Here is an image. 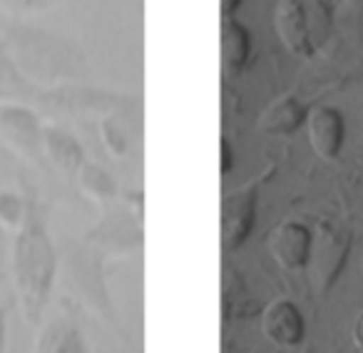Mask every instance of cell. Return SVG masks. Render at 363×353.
<instances>
[{"instance_id":"6da1fadb","label":"cell","mask_w":363,"mask_h":353,"mask_svg":"<svg viewBox=\"0 0 363 353\" xmlns=\"http://www.w3.org/2000/svg\"><path fill=\"white\" fill-rule=\"evenodd\" d=\"M11 271L23 316L30 323H38L50 298L52 284H55L57 257L45 224L35 209H28L16 229Z\"/></svg>"},{"instance_id":"7a4b0ae2","label":"cell","mask_w":363,"mask_h":353,"mask_svg":"<svg viewBox=\"0 0 363 353\" xmlns=\"http://www.w3.org/2000/svg\"><path fill=\"white\" fill-rule=\"evenodd\" d=\"M3 50L21 75L48 87L67 85L82 70V55L70 45L48 33L11 28L3 38Z\"/></svg>"},{"instance_id":"3957f363","label":"cell","mask_w":363,"mask_h":353,"mask_svg":"<svg viewBox=\"0 0 363 353\" xmlns=\"http://www.w3.org/2000/svg\"><path fill=\"white\" fill-rule=\"evenodd\" d=\"M277 33L298 57H311L331 33V11L323 0H279Z\"/></svg>"},{"instance_id":"277c9868","label":"cell","mask_w":363,"mask_h":353,"mask_svg":"<svg viewBox=\"0 0 363 353\" xmlns=\"http://www.w3.org/2000/svg\"><path fill=\"white\" fill-rule=\"evenodd\" d=\"M259 187H262V176L252 179L244 187L229 192L222 199V254L232 257L234 252L247 244L252 237L254 222H257V207H259Z\"/></svg>"},{"instance_id":"5b68a950","label":"cell","mask_w":363,"mask_h":353,"mask_svg":"<svg viewBox=\"0 0 363 353\" xmlns=\"http://www.w3.org/2000/svg\"><path fill=\"white\" fill-rule=\"evenodd\" d=\"M35 105L50 112H62V115H115L117 110H130L132 102L125 97L110 95V92H97L90 87L77 85H57L50 90L33 97Z\"/></svg>"},{"instance_id":"8992f818","label":"cell","mask_w":363,"mask_h":353,"mask_svg":"<svg viewBox=\"0 0 363 353\" xmlns=\"http://www.w3.org/2000/svg\"><path fill=\"white\" fill-rule=\"evenodd\" d=\"M348 247H351V239L348 234L338 232L331 224H321L313 237L311 247V276L313 286L321 293H326L333 284L338 281L343 267H346Z\"/></svg>"},{"instance_id":"52a82bcc","label":"cell","mask_w":363,"mask_h":353,"mask_svg":"<svg viewBox=\"0 0 363 353\" xmlns=\"http://www.w3.org/2000/svg\"><path fill=\"white\" fill-rule=\"evenodd\" d=\"M0 137L26 159L38 162L43 157V125L30 107L16 102L0 107Z\"/></svg>"},{"instance_id":"ba28073f","label":"cell","mask_w":363,"mask_h":353,"mask_svg":"<svg viewBox=\"0 0 363 353\" xmlns=\"http://www.w3.org/2000/svg\"><path fill=\"white\" fill-rule=\"evenodd\" d=\"M313 232L296 219L281 222L269 237V252L286 271H303L311 262Z\"/></svg>"},{"instance_id":"9c48e42d","label":"cell","mask_w":363,"mask_h":353,"mask_svg":"<svg viewBox=\"0 0 363 353\" xmlns=\"http://www.w3.org/2000/svg\"><path fill=\"white\" fill-rule=\"evenodd\" d=\"M264 336L279 348H296L306 336L303 313L291 298H277L267 306L262 316Z\"/></svg>"},{"instance_id":"30bf717a","label":"cell","mask_w":363,"mask_h":353,"mask_svg":"<svg viewBox=\"0 0 363 353\" xmlns=\"http://www.w3.org/2000/svg\"><path fill=\"white\" fill-rule=\"evenodd\" d=\"M308 140L318 157L336 159L346 142V122L343 115L331 105H321L308 112Z\"/></svg>"},{"instance_id":"8fae6325","label":"cell","mask_w":363,"mask_h":353,"mask_svg":"<svg viewBox=\"0 0 363 353\" xmlns=\"http://www.w3.org/2000/svg\"><path fill=\"white\" fill-rule=\"evenodd\" d=\"M90 242L95 244L100 252L120 257V254L137 252L142 247V229L140 217H125V219H110V222L100 224L95 232L90 234Z\"/></svg>"},{"instance_id":"7c38bea8","label":"cell","mask_w":363,"mask_h":353,"mask_svg":"<svg viewBox=\"0 0 363 353\" xmlns=\"http://www.w3.org/2000/svg\"><path fill=\"white\" fill-rule=\"evenodd\" d=\"M43 155L62 172V174H77L82 164H85V152H82L80 142L70 135L67 130L57 125L43 127Z\"/></svg>"},{"instance_id":"4fadbf2b","label":"cell","mask_w":363,"mask_h":353,"mask_svg":"<svg viewBox=\"0 0 363 353\" xmlns=\"http://www.w3.org/2000/svg\"><path fill=\"white\" fill-rule=\"evenodd\" d=\"M306 120H308V112L303 107V102L286 95V97H279L277 102H272L267 107V112L259 117L257 127L269 137H289Z\"/></svg>"},{"instance_id":"5bb4252c","label":"cell","mask_w":363,"mask_h":353,"mask_svg":"<svg viewBox=\"0 0 363 353\" xmlns=\"http://www.w3.org/2000/svg\"><path fill=\"white\" fill-rule=\"evenodd\" d=\"M252 55V35L234 16H222V67L232 75L242 72Z\"/></svg>"},{"instance_id":"9a60e30c","label":"cell","mask_w":363,"mask_h":353,"mask_svg":"<svg viewBox=\"0 0 363 353\" xmlns=\"http://www.w3.org/2000/svg\"><path fill=\"white\" fill-rule=\"evenodd\" d=\"M35 353H87V346L75 323L52 318L38 336Z\"/></svg>"},{"instance_id":"2e32d148","label":"cell","mask_w":363,"mask_h":353,"mask_svg":"<svg viewBox=\"0 0 363 353\" xmlns=\"http://www.w3.org/2000/svg\"><path fill=\"white\" fill-rule=\"evenodd\" d=\"M75 176L82 192H85L92 202L100 204V207H110L112 199L117 197V187H115V182H112V176L107 174L102 167L92 164V162H85V164L77 169Z\"/></svg>"},{"instance_id":"e0dca14e","label":"cell","mask_w":363,"mask_h":353,"mask_svg":"<svg viewBox=\"0 0 363 353\" xmlns=\"http://www.w3.org/2000/svg\"><path fill=\"white\" fill-rule=\"evenodd\" d=\"M72 274H75V286L82 291V296H85V301H87V306H92V308H97V311L102 313V308L107 311V293H105V288H102V284H100V279H97V267L90 262V259H75L72 262Z\"/></svg>"},{"instance_id":"ac0fdd59","label":"cell","mask_w":363,"mask_h":353,"mask_svg":"<svg viewBox=\"0 0 363 353\" xmlns=\"http://www.w3.org/2000/svg\"><path fill=\"white\" fill-rule=\"evenodd\" d=\"M222 308L227 318H242L254 313V301L247 291H244L242 279L232 269H224V286H222Z\"/></svg>"},{"instance_id":"d6986e66","label":"cell","mask_w":363,"mask_h":353,"mask_svg":"<svg viewBox=\"0 0 363 353\" xmlns=\"http://www.w3.org/2000/svg\"><path fill=\"white\" fill-rule=\"evenodd\" d=\"M100 137H102V145H105V150L110 152L112 157H122V155H127V150H130L127 132H125V127H122V122L117 120V115L102 117Z\"/></svg>"},{"instance_id":"ffe728a7","label":"cell","mask_w":363,"mask_h":353,"mask_svg":"<svg viewBox=\"0 0 363 353\" xmlns=\"http://www.w3.org/2000/svg\"><path fill=\"white\" fill-rule=\"evenodd\" d=\"M28 207L11 192H0V227L16 232L18 224L23 222Z\"/></svg>"},{"instance_id":"44dd1931","label":"cell","mask_w":363,"mask_h":353,"mask_svg":"<svg viewBox=\"0 0 363 353\" xmlns=\"http://www.w3.org/2000/svg\"><path fill=\"white\" fill-rule=\"evenodd\" d=\"M60 3L65 0H0V8L13 16H35V13H45L60 6Z\"/></svg>"},{"instance_id":"7402d4cb","label":"cell","mask_w":363,"mask_h":353,"mask_svg":"<svg viewBox=\"0 0 363 353\" xmlns=\"http://www.w3.org/2000/svg\"><path fill=\"white\" fill-rule=\"evenodd\" d=\"M222 174H229L234 167V152H232V142L227 137H222Z\"/></svg>"},{"instance_id":"603a6c76","label":"cell","mask_w":363,"mask_h":353,"mask_svg":"<svg viewBox=\"0 0 363 353\" xmlns=\"http://www.w3.org/2000/svg\"><path fill=\"white\" fill-rule=\"evenodd\" d=\"M351 336H353V346L358 348V351L363 353V313H358V318L353 321V331H351Z\"/></svg>"},{"instance_id":"cb8c5ba5","label":"cell","mask_w":363,"mask_h":353,"mask_svg":"<svg viewBox=\"0 0 363 353\" xmlns=\"http://www.w3.org/2000/svg\"><path fill=\"white\" fill-rule=\"evenodd\" d=\"M239 6H242V0H222V16H234Z\"/></svg>"},{"instance_id":"d4e9b609","label":"cell","mask_w":363,"mask_h":353,"mask_svg":"<svg viewBox=\"0 0 363 353\" xmlns=\"http://www.w3.org/2000/svg\"><path fill=\"white\" fill-rule=\"evenodd\" d=\"M301 353H311V348H303V351Z\"/></svg>"}]
</instances>
